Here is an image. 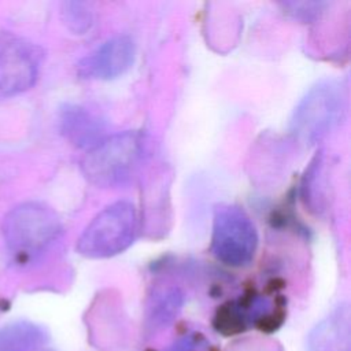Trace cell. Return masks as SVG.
Here are the masks:
<instances>
[{
  "instance_id": "cell-4",
  "label": "cell",
  "mask_w": 351,
  "mask_h": 351,
  "mask_svg": "<svg viewBox=\"0 0 351 351\" xmlns=\"http://www.w3.org/2000/svg\"><path fill=\"white\" fill-rule=\"evenodd\" d=\"M137 233V213L130 202H115L103 208L84 229L77 251L86 258H110L125 251Z\"/></svg>"
},
{
  "instance_id": "cell-3",
  "label": "cell",
  "mask_w": 351,
  "mask_h": 351,
  "mask_svg": "<svg viewBox=\"0 0 351 351\" xmlns=\"http://www.w3.org/2000/svg\"><path fill=\"white\" fill-rule=\"evenodd\" d=\"M344 112L346 90L341 82L319 81L296 104L291 117V132L302 143H315L340 123Z\"/></svg>"
},
{
  "instance_id": "cell-10",
  "label": "cell",
  "mask_w": 351,
  "mask_h": 351,
  "mask_svg": "<svg viewBox=\"0 0 351 351\" xmlns=\"http://www.w3.org/2000/svg\"><path fill=\"white\" fill-rule=\"evenodd\" d=\"M348 308L340 307L311 333L308 341L310 351H328L330 348H339L343 343L348 346Z\"/></svg>"
},
{
  "instance_id": "cell-9",
  "label": "cell",
  "mask_w": 351,
  "mask_h": 351,
  "mask_svg": "<svg viewBox=\"0 0 351 351\" xmlns=\"http://www.w3.org/2000/svg\"><path fill=\"white\" fill-rule=\"evenodd\" d=\"M47 340L45 329L34 322L16 321L0 328V351H36Z\"/></svg>"
},
{
  "instance_id": "cell-7",
  "label": "cell",
  "mask_w": 351,
  "mask_h": 351,
  "mask_svg": "<svg viewBox=\"0 0 351 351\" xmlns=\"http://www.w3.org/2000/svg\"><path fill=\"white\" fill-rule=\"evenodd\" d=\"M136 58V44L129 36H115L84 56L77 71L82 78L108 81L125 74Z\"/></svg>"
},
{
  "instance_id": "cell-2",
  "label": "cell",
  "mask_w": 351,
  "mask_h": 351,
  "mask_svg": "<svg viewBox=\"0 0 351 351\" xmlns=\"http://www.w3.org/2000/svg\"><path fill=\"white\" fill-rule=\"evenodd\" d=\"M58 214L48 206L29 202L14 207L4 218L3 236L16 258L29 259L45 251L60 234Z\"/></svg>"
},
{
  "instance_id": "cell-8",
  "label": "cell",
  "mask_w": 351,
  "mask_h": 351,
  "mask_svg": "<svg viewBox=\"0 0 351 351\" xmlns=\"http://www.w3.org/2000/svg\"><path fill=\"white\" fill-rule=\"evenodd\" d=\"M60 130L74 145L88 149L104 138L101 121L80 106H66L60 111Z\"/></svg>"
},
{
  "instance_id": "cell-6",
  "label": "cell",
  "mask_w": 351,
  "mask_h": 351,
  "mask_svg": "<svg viewBox=\"0 0 351 351\" xmlns=\"http://www.w3.org/2000/svg\"><path fill=\"white\" fill-rule=\"evenodd\" d=\"M41 62L40 49L11 33H0V93L16 95L32 88Z\"/></svg>"
},
{
  "instance_id": "cell-13",
  "label": "cell",
  "mask_w": 351,
  "mask_h": 351,
  "mask_svg": "<svg viewBox=\"0 0 351 351\" xmlns=\"http://www.w3.org/2000/svg\"><path fill=\"white\" fill-rule=\"evenodd\" d=\"M166 351H213V347L203 335L188 333L174 341Z\"/></svg>"
},
{
  "instance_id": "cell-5",
  "label": "cell",
  "mask_w": 351,
  "mask_h": 351,
  "mask_svg": "<svg viewBox=\"0 0 351 351\" xmlns=\"http://www.w3.org/2000/svg\"><path fill=\"white\" fill-rule=\"evenodd\" d=\"M258 233L251 218L237 206L219 204L213 217L211 254L223 265L247 266L255 256Z\"/></svg>"
},
{
  "instance_id": "cell-11",
  "label": "cell",
  "mask_w": 351,
  "mask_h": 351,
  "mask_svg": "<svg viewBox=\"0 0 351 351\" xmlns=\"http://www.w3.org/2000/svg\"><path fill=\"white\" fill-rule=\"evenodd\" d=\"M182 306V293L176 287L158 288L147 304V326L152 330L167 326L178 314Z\"/></svg>"
},
{
  "instance_id": "cell-1",
  "label": "cell",
  "mask_w": 351,
  "mask_h": 351,
  "mask_svg": "<svg viewBox=\"0 0 351 351\" xmlns=\"http://www.w3.org/2000/svg\"><path fill=\"white\" fill-rule=\"evenodd\" d=\"M148 145L138 132H122L104 137L90 147L81 160L85 178L99 188L128 184L143 166Z\"/></svg>"
},
{
  "instance_id": "cell-12",
  "label": "cell",
  "mask_w": 351,
  "mask_h": 351,
  "mask_svg": "<svg viewBox=\"0 0 351 351\" xmlns=\"http://www.w3.org/2000/svg\"><path fill=\"white\" fill-rule=\"evenodd\" d=\"M62 14L66 25L78 34L89 30L93 23V12L88 3L67 1L63 4Z\"/></svg>"
}]
</instances>
